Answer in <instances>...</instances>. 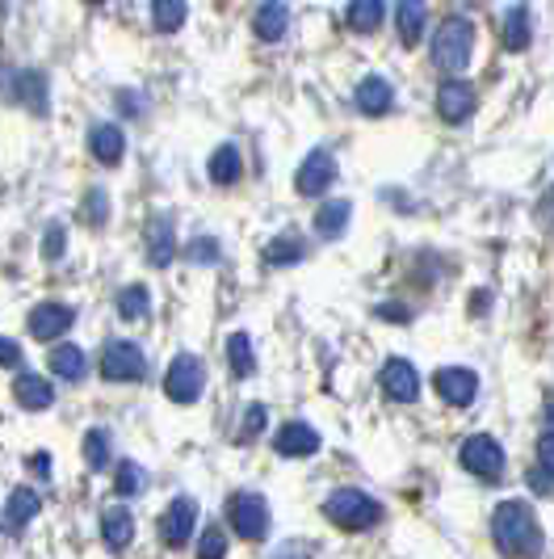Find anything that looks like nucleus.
Returning a JSON list of instances; mask_svg holds the SVG:
<instances>
[{
    "label": "nucleus",
    "mask_w": 554,
    "mask_h": 559,
    "mask_svg": "<svg viewBox=\"0 0 554 559\" xmlns=\"http://www.w3.org/2000/svg\"><path fill=\"white\" fill-rule=\"evenodd\" d=\"M492 538L499 556L508 559H538L542 556V526L526 501H504L492 513Z\"/></svg>",
    "instance_id": "nucleus-1"
},
{
    "label": "nucleus",
    "mask_w": 554,
    "mask_h": 559,
    "mask_svg": "<svg viewBox=\"0 0 554 559\" xmlns=\"http://www.w3.org/2000/svg\"><path fill=\"white\" fill-rule=\"evenodd\" d=\"M324 518L333 526H340V531L361 534L383 522V504L374 501V497H365V492H358V488H340V492H333L324 501Z\"/></svg>",
    "instance_id": "nucleus-2"
},
{
    "label": "nucleus",
    "mask_w": 554,
    "mask_h": 559,
    "mask_svg": "<svg viewBox=\"0 0 554 559\" xmlns=\"http://www.w3.org/2000/svg\"><path fill=\"white\" fill-rule=\"evenodd\" d=\"M471 51H474V26L467 17H445L442 29L433 34V63L442 68V72H462L467 63H471Z\"/></svg>",
    "instance_id": "nucleus-3"
},
{
    "label": "nucleus",
    "mask_w": 554,
    "mask_h": 559,
    "mask_svg": "<svg viewBox=\"0 0 554 559\" xmlns=\"http://www.w3.org/2000/svg\"><path fill=\"white\" fill-rule=\"evenodd\" d=\"M202 388H206L202 358H194V354H177L165 374V395L172 400V404H194L197 395H202Z\"/></svg>",
    "instance_id": "nucleus-4"
},
{
    "label": "nucleus",
    "mask_w": 554,
    "mask_h": 559,
    "mask_svg": "<svg viewBox=\"0 0 554 559\" xmlns=\"http://www.w3.org/2000/svg\"><path fill=\"white\" fill-rule=\"evenodd\" d=\"M458 463L471 472V476L479 479H499L504 476V450H499L496 438H487V433H474V438H467L462 442V450H458Z\"/></svg>",
    "instance_id": "nucleus-5"
},
{
    "label": "nucleus",
    "mask_w": 554,
    "mask_h": 559,
    "mask_svg": "<svg viewBox=\"0 0 554 559\" xmlns=\"http://www.w3.org/2000/svg\"><path fill=\"white\" fill-rule=\"evenodd\" d=\"M101 374L113 379V383H138L147 374V358L131 341H110L106 354H101Z\"/></svg>",
    "instance_id": "nucleus-6"
},
{
    "label": "nucleus",
    "mask_w": 554,
    "mask_h": 559,
    "mask_svg": "<svg viewBox=\"0 0 554 559\" xmlns=\"http://www.w3.org/2000/svg\"><path fill=\"white\" fill-rule=\"evenodd\" d=\"M227 513H231V526H236V534L240 538H265V531H269V504H265V497H256V492H236L231 497V504H227Z\"/></svg>",
    "instance_id": "nucleus-7"
},
{
    "label": "nucleus",
    "mask_w": 554,
    "mask_h": 559,
    "mask_svg": "<svg viewBox=\"0 0 554 559\" xmlns=\"http://www.w3.org/2000/svg\"><path fill=\"white\" fill-rule=\"evenodd\" d=\"M194 531H197V501L194 497H177L165 509V518H160V538H165L168 547H185Z\"/></svg>",
    "instance_id": "nucleus-8"
},
{
    "label": "nucleus",
    "mask_w": 554,
    "mask_h": 559,
    "mask_svg": "<svg viewBox=\"0 0 554 559\" xmlns=\"http://www.w3.org/2000/svg\"><path fill=\"white\" fill-rule=\"evenodd\" d=\"M336 181V160L333 152H311L303 160V168H299V177H294V186H299V194L303 198H320L328 194Z\"/></svg>",
    "instance_id": "nucleus-9"
},
{
    "label": "nucleus",
    "mask_w": 554,
    "mask_h": 559,
    "mask_svg": "<svg viewBox=\"0 0 554 559\" xmlns=\"http://www.w3.org/2000/svg\"><path fill=\"white\" fill-rule=\"evenodd\" d=\"M437 392H442L445 404L467 408V404H474V395H479V374L467 370V366H445V370H437Z\"/></svg>",
    "instance_id": "nucleus-10"
},
{
    "label": "nucleus",
    "mask_w": 554,
    "mask_h": 559,
    "mask_svg": "<svg viewBox=\"0 0 554 559\" xmlns=\"http://www.w3.org/2000/svg\"><path fill=\"white\" fill-rule=\"evenodd\" d=\"M72 320H76V311L68 308V304H38V308L29 311V336L56 341V336L72 329Z\"/></svg>",
    "instance_id": "nucleus-11"
},
{
    "label": "nucleus",
    "mask_w": 554,
    "mask_h": 559,
    "mask_svg": "<svg viewBox=\"0 0 554 559\" xmlns=\"http://www.w3.org/2000/svg\"><path fill=\"white\" fill-rule=\"evenodd\" d=\"M474 110V88L467 81H445L437 88V114H442L449 127H458V122H467Z\"/></svg>",
    "instance_id": "nucleus-12"
},
{
    "label": "nucleus",
    "mask_w": 554,
    "mask_h": 559,
    "mask_svg": "<svg viewBox=\"0 0 554 559\" xmlns=\"http://www.w3.org/2000/svg\"><path fill=\"white\" fill-rule=\"evenodd\" d=\"M277 454H286V459H306V454H315L320 450V433L303 425V420H290V425H281L277 429Z\"/></svg>",
    "instance_id": "nucleus-13"
},
{
    "label": "nucleus",
    "mask_w": 554,
    "mask_h": 559,
    "mask_svg": "<svg viewBox=\"0 0 554 559\" xmlns=\"http://www.w3.org/2000/svg\"><path fill=\"white\" fill-rule=\"evenodd\" d=\"M383 392L390 400H399V404H412L416 395H420V379H416L412 362H404V358H390L383 366Z\"/></svg>",
    "instance_id": "nucleus-14"
},
{
    "label": "nucleus",
    "mask_w": 554,
    "mask_h": 559,
    "mask_svg": "<svg viewBox=\"0 0 554 559\" xmlns=\"http://www.w3.org/2000/svg\"><path fill=\"white\" fill-rule=\"evenodd\" d=\"M88 152H93L101 165H118V160H122V152H127V135H122V127H113V122H97V127L88 131Z\"/></svg>",
    "instance_id": "nucleus-15"
},
{
    "label": "nucleus",
    "mask_w": 554,
    "mask_h": 559,
    "mask_svg": "<svg viewBox=\"0 0 554 559\" xmlns=\"http://www.w3.org/2000/svg\"><path fill=\"white\" fill-rule=\"evenodd\" d=\"M101 538H106L110 551H127V547H131V538H135V518H131L127 504L106 509V518H101Z\"/></svg>",
    "instance_id": "nucleus-16"
},
{
    "label": "nucleus",
    "mask_w": 554,
    "mask_h": 559,
    "mask_svg": "<svg viewBox=\"0 0 554 559\" xmlns=\"http://www.w3.org/2000/svg\"><path fill=\"white\" fill-rule=\"evenodd\" d=\"M424 26H429V4H424V0H399V13H395L399 43H404V47H416Z\"/></svg>",
    "instance_id": "nucleus-17"
},
{
    "label": "nucleus",
    "mask_w": 554,
    "mask_h": 559,
    "mask_svg": "<svg viewBox=\"0 0 554 559\" xmlns=\"http://www.w3.org/2000/svg\"><path fill=\"white\" fill-rule=\"evenodd\" d=\"M177 257V231H172V219H152L147 224V261L165 270L168 261Z\"/></svg>",
    "instance_id": "nucleus-18"
},
{
    "label": "nucleus",
    "mask_w": 554,
    "mask_h": 559,
    "mask_svg": "<svg viewBox=\"0 0 554 559\" xmlns=\"http://www.w3.org/2000/svg\"><path fill=\"white\" fill-rule=\"evenodd\" d=\"M395 106V93H390V84L383 76H365L358 84V110L370 114V118H383V114Z\"/></svg>",
    "instance_id": "nucleus-19"
},
{
    "label": "nucleus",
    "mask_w": 554,
    "mask_h": 559,
    "mask_svg": "<svg viewBox=\"0 0 554 559\" xmlns=\"http://www.w3.org/2000/svg\"><path fill=\"white\" fill-rule=\"evenodd\" d=\"M256 38H265V43H277L286 26H290V4L286 0H265L261 9H256Z\"/></svg>",
    "instance_id": "nucleus-20"
},
{
    "label": "nucleus",
    "mask_w": 554,
    "mask_h": 559,
    "mask_svg": "<svg viewBox=\"0 0 554 559\" xmlns=\"http://www.w3.org/2000/svg\"><path fill=\"white\" fill-rule=\"evenodd\" d=\"M13 395H17V404H22V408H29V413H43V408H51V404H56L51 383H47V379H38V374H17Z\"/></svg>",
    "instance_id": "nucleus-21"
},
{
    "label": "nucleus",
    "mask_w": 554,
    "mask_h": 559,
    "mask_svg": "<svg viewBox=\"0 0 554 559\" xmlns=\"http://www.w3.org/2000/svg\"><path fill=\"white\" fill-rule=\"evenodd\" d=\"M51 374L63 379V383H81L88 374V362H84V354L76 345H56L51 349Z\"/></svg>",
    "instance_id": "nucleus-22"
},
{
    "label": "nucleus",
    "mask_w": 554,
    "mask_h": 559,
    "mask_svg": "<svg viewBox=\"0 0 554 559\" xmlns=\"http://www.w3.org/2000/svg\"><path fill=\"white\" fill-rule=\"evenodd\" d=\"M17 97H22V106H29V114H43L51 110V102H47V76L43 72H17V88H13Z\"/></svg>",
    "instance_id": "nucleus-23"
},
{
    "label": "nucleus",
    "mask_w": 554,
    "mask_h": 559,
    "mask_svg": "<svg viewBox=\"0 0 554 559\" xmlns=\"http://www.w3.org/2000/svg\"><path fill=\"white\" fill-rule=\"evenodd\" d=\"M529 38H533L529 9H526V4H513V9L504 13V47H508V51H526Z\"/></svg>",
    "instance_id": "nucleus-24"
},
{
    "label": "nucleus",
    "mask_w": 554,
    "mask_h": 559,
    "mask_svg": "<svg viewBox=\"0 0 554 559\" xmlns=\"http://www.w3.org/2000/svg\"><path fill=\"white\" fill-rule=\"evenodd\" d=\"M349 215H353V206H349L345 198H333V202H324V206H320V215H315V227H320V236H324V240H336V236H345V224H349Z\"/></svg>",
    "instance_id": "nucleus-25"
},
{
    "label": "nucleus",
    "mask_w": 554,
    "mask_h": 559,
    "mask_svg": "<svg viewBox=\"0 0 554 559\" xmlns=\"http://www.w3.org/2000/svg\"><path fill=\"white\" fill-rule=\"evenodd\" d=\"M43 509V501H38V492L34 488H17L13 497H9V509H4V522H9V531L17 534L22 526H29V518Z\"/></svg>",
    "instance_id": "nucleus-26"
},
{
    "label": "nucleus",
    "mask_w": 554,
    "mask_h": 559,
    "mask_svg": "<svg viewBox=\"0 0 554 559\" xmlns=\"http://www.w3.org/2000/svg\"><path fill=\"white\" fill-rule=\"evenodd\" d=\"M240 173H244L240 152H236L231 143H222L219 152L210 156V181H215V186H236V181H240Z\"/></svg>",
    "instance_id": "nucleus-27"
},
{
    "label": "nucleus",
    "mask_w": 554,
    "mask_h": 559,
    "mask_svg": "<svg viewBox=\"0 0 554 559\" xmlns=\"http://www.w3.org/2000/svg\"><path fill=\"white\" fill-rule=\"evenodd\" d=\"M383 0H353L349 4V13H345V22H349V29H358V34H370V29L383 26Z\"/></svg>",
    "instance_id": "nucleus-28"
},
{
    "label": "nucleus",
    "mask_w": 554,
    "mask_h": 559,
    "mask_svg": "<svg viewBox=\"0 0 554 559\" xmlns=\"http://www.w3.org/2000/svg\"><path fill=\"white\" fill-rule=\"evenodd\" d=\"M227 366H231V374H240V379H249L252 370H256V354H252L249 333L227 336Z\"/></svg>",
    "instance_id": "nucleus-29"
},
{
    "label": "nucleus",
    "mask_w": 554,
    "mask_h": 559,
    "mask_svg": "<svg viewBox=\"0 0 554 559\" xmlns=\"http://www.w3.org/2000/svg\"><path fill=\"white\" fill-rule=\"evenodd\" d=\"M306 257V245L299 236H274L269 245H265V261L269 265H299Z\"/></svg>",
    "instance_id": "nucleus-30"
},
{
    "label": "nucleus",
    "mask_w": 554,
    "mask_h": 559,
    "mask_svg": "<svg viewBox=\"0 0 554 559\" xmlns=\"http://www.w3.org/2000/svg\"><path fill=\"white\" fill-rule=\"evenodd\" d=\"M185 0H152V22H156V29H165V34H172V29L185 26Z\"/></svg>",
    "instance_id": "nucleus-31"
},
{
    "label": "nucleus",
    "mask_w": 554,
    "mask_h": 559,
    "mask_svg": "<svg viewBox=\"0 0 554 559\" xmlns=\"http://www.w3.org/2000/svg\"><path fill=\"white\" fill-rule=\"evenodd\" d=\"M84 463H88L93 472L110 467V433H106V429H88V433H84Z\"/></svg>",
    "instance_id": "nucleus-32"
},
{
    "label": "nucleus",
    "mask_w": 554,
    "mask_h": 559,
    "mask_svg": "<svg viewBox=\"0 0 554 559\" xmlns=\"http://www.w3.org/2000/svg\"><path fill=\"white\" fill-rule=\"evenodd\" d=\"M147 308H152V304H147V286H127V290L118 295V316H122V320H143Z\"/></svg>",
    "instance_id": "nucleus-33"
},
{
    "label": "nucleus",
    "mask_w": 554,
    "mask_h": 559,
    "mask_svg": "<svg viewBox=\"0 0 554 559\" xmlns=\"http://www.w3.org/2000/svg\"><path fill=\"white\" fill-rule=\"evenodd\" d=\"M143 484H147V476H143V467H138V463H122V467H118V479H113L118 497H138V492H143Z\"/></svg>",
    "instance_id": "nucleus-34"
},
{
    "label": "nucleus",
    "mask_w": 554,
    "mask_h": 559,
    "mask_svg": "<svg viewBox=\"0 0 554 559\" xmlns=\"http://www.w3.org/2000/svg\"><path fill=\"white\" fill-rule=\"evenodd\" d=\"M227 556V534L219 526H206L197 538V559H222Z\"/></svg>",
    "instance_id": "nucleus-35"
},
{
    "label": "nucleus",
    "mask_w": 554,
    "mask_h": 559,
    "mask_svg": "<svg viewBox=\"0 0 554 559\" xmlns=\"http://www.w3.org/2000/svg\"><path fill=\"white\" fill-rule=\"evenodd\" d=\"M84 219L88 224H106L110 219V198H106V190H88V198H84Z\"/></svg>",
    "instance_id": "nucleus-36"
},
{
    "label": "nucleus",
    "mask_w": 554,
    "mask_h": 559,
    "mask_svg": "<svg viewBox=\"0 0 554 559\" xmlns=\"http://www.w3.org/2000/svg\"><path fill=\"white\" fill-rule=\"evenodd\" d=\"M219 240H210V236H202V240H194L190 249H185V257L194 261V265H215L219 261Z\"/></svg>",
    "instance_id": "nucleus-37"
},
{
    "label": "nucleus",
    "mask_w": 554,
    "mask_h": 559,
    "mask_svg": "<svg viewBox=\"0 0 554 559\" xmlns=\"http://www.w3.org/2000/svg\"><path fill=\"white\" fill-rule=\"evenodd\" d=\"M265 420H269V413H265V404H252L249 413H244V425H240V442H252L261 429H265Z\"/></svg>",
    "instance_id": "nucleus-38"
},
{
    "label": "nucleus",
    "mask_w": 554,
    "mask_h": 559,
    "mask_svg": "<svg viewBox=\"0 0 554 559\" xmlns=\"http://www.w3.org/2000/svg\"><path fill=\"white\" fill-rule=\"evenodd\" d=\"M63 249H68V231H63V224H51L47 227V240H43V257H47V261H59Z\"/></svg>",
    "instance_id": "nucleus-39"
},
{
    "label": "nucleus",
    "mask_w": 554,
    "mask_h": 559,
    "mask_svg": "<svg viewBox=\"0 0 554 559\" xmlns=\"http://www.w3.org/2000/svg\"><path fill=\"white\" fill-rule=\"evenodd\" d=\"M0 366H4V370L22 366V345H17V341H9V336H0Z\"/></svg>",
    "instance_id": "nucleus-40"
},
{
    "label": "nucleus",
    "mask_w": 554,
    "mask_h": 559,
    "mask_svg": "<svg viewBox=\"0 0 554 559\" xmlns=\"http://www.w3.org/2000/svg\"><path fill=\"white\" fill-rule=\"evenodd\" d=\"M538 467L554 479V433H546V438L538 442Z\"/></svg>",
    "instance_id": "nucleus-41"
},
{
    "label": "nucleus",
    "mask_w": 554,
    "mask_h": 559,
    "mask_svg": "<svg viewBox=\"0 0 554 559\" xmlns=\"http://www.w3.org/2000/svg\"><path fill=\"white\" fill-rule=\"evenodd\" d=\"M274 559H311V547L306 543H281L274 551Z\"/></svg>",
    "instance_id": "nucleus-42"
},
{
    "label": "nucleus",
    "mask_w": 554,
    "mask_h": 559,
    "mask_svg": "<svg viewBox=\"0 0 554 559\" xmlns=\"http://www.w3.org/2000/svg\"><path fill=\"white\" fill-rule=\"evenodd\" d=\"M13 88H17V76H13V72H9L4 63H0V97H9Z\"/></svg>",
    "instance_id": "nucleus-43"
},
{
    "label": "nucleus",
    "mask_w": 554,
    "mask_h": 559,
    "mask_svg": "<svg viewBox=\"0 0 554 559\" xmlns=\"http://www.w3.org/2000/svg\"><path fill=\"white\" fill-rule=\"evenodd\" d=\"M118 106H122L127 114H143V102H138V97H131V93H122V97H118Z\"/></svg>",
    "instance_id": "nucleus-44"
},
{
    "label": "nucleus",
    "mask_w": 554,
    "mask_h": 559,
    "mask_svg": "<svg viewBox=\"0 0 554 559\" xmlns=\"http://www.w3.org/2000/svg\"><path fill=\"white\" fill-rule=\"evenodd\" d=\"M29 463H34V472H38V476H51V459H47V454H34Z\"/></svg>",
    "instance_id": "nucleus-45"
},
{
    "label": "nucleus",
    "mask_w": 554,
    "mask_h": 559,
    "mask_svg": "<svg viewBox=\"0 0 554 559\" xmlns=\"http://www.w3.org/2000/svg\"><path fill=\"white\" fill-rule=\"evenodd\" d=\"M546 429H551V433H554V400H551V404H546Z\"/></svg>",
    "instance_id": "nucleus-46"
},
{
    "label": "nucleus",
    "mask_w": 554,
    "mask_h": 559,
    "mask_svg": "<svg viewBox=\"0 0 554 559\" xmlns=\"http://www.w3.org/2000/svg\"><path fill=\"white\" fill-rule=\"evenodd\" d=\"M88 4H106V0H88Z\"/></svg>",
    "instance_id": "nucleus-47"
}]
</instances>
